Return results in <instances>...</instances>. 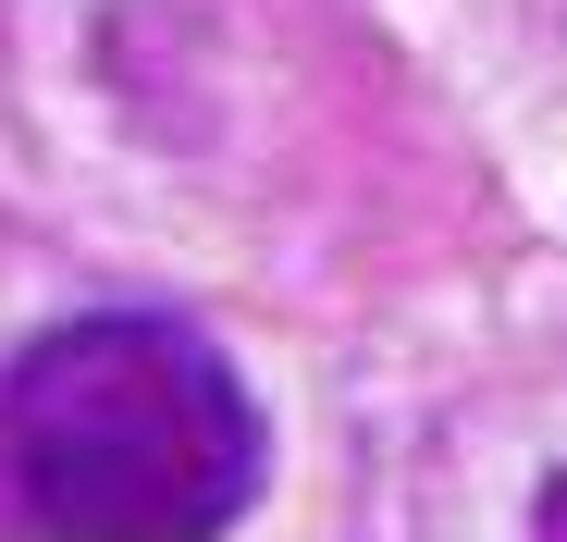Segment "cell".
I'll return each mask as SVG.
<instances>
[{"label":"cell","mask_w":567,"mask_h":542,"mask_svg":"<svg viewBox=\"0 0 567 542\" xmlns=\"http://www.w3.org/2000/svg\"><path fill=\"white\" fill-rule=\"evenodd\" d=\"M259 493V407L210 333L86 309L0 371V518L25 530H235Z\"/></svg>","instance_id":"cell-1"},{"label":"cell","mask_w":567,"mask_h":542,"mask_svg":"<svg viewBox=\"0 0 567 542\" xmlns=\"http://www.w3.org/2000/svg\"><path fill=\"white\" fill-rule=\"evenodd\" d=\"M543 530H567V481H543Z\"/></svg>","instance_id":"cell-2"}]
</instances>
